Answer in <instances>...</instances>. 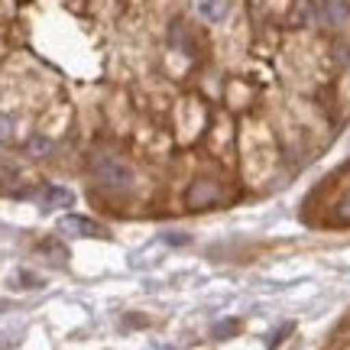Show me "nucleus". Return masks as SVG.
I'll return each mask as SVG.
<instances>
[{
    "instance_id": "f257e3e1",
    "label": "nucleus",
    "mask_w": 350,
    "mask_h": 350,
    "mask_svg": "<svg viewBox=\"0 0 350 350\" xmlns=\"http://www.w3.org/2000/svg\"><path fill=\"white\" fill-rule=\"evenodd\" d=\"M201 13H204L211 23H217V20H224L227 0H201Z\"/></svg>"
}]
</instances>
